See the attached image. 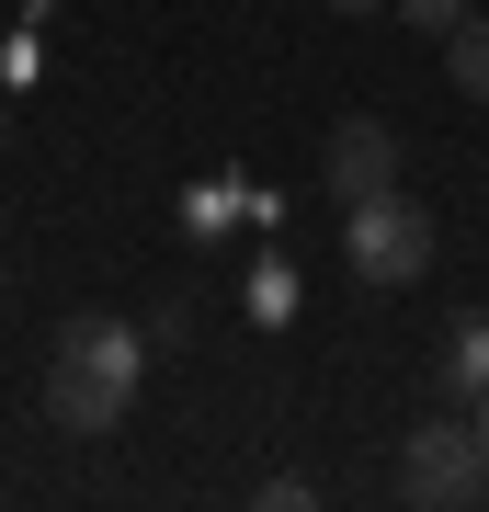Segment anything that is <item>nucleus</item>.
<instances>
[{
	"label": "nucleus",
	"instance_id": "7",
	"mask_svg": "<svg viewBox=\"0 0 489 512\" xmlns=\"http://www.w3.org/2000/svg\"><path fill=\"white\" fill-rule=\"evenodd\" d=\"M444 80H455L467 103H489V23H478V12H467V23L444 35Z\"/></svg>",
	"mask_w": 489,
	"mask_h": 512
},
{
	"label": "nucleus",
	"instance_id": "9",
	"mask_svg": "<svg viewBox=\"0 0 489 512\" xmlns=\"http://www.w3.org/2000/svg\"><path fill=\"white\" fill-rule=\"evenodd\" d=\"M319 12H342V23H364V12H387V0H319Z\"/></svg>",
	"mask_w": 489,
	"mask_h": 512
},
{
	"label": "nucleus",
	"instance_id": "3",
	"mask_svg": "<svg viewBox=\"0 0 489 512\" xmlns=\"http://www.w3.org/2000/svg\"><path fill=\"white\" fill-rule=\"evenodd\" d=\"M399 490H410L421 512H467V501H489V444H478L467 410H444V421H421V433H399Z\"/></svg>",
	"mask_w": 489,
	"mask_h": 512
},
{
	"label": "nucleus",
	"instance_id": "6",
	"mask_svg": "<svg viewBox=\"0 0 489 512\" xmlns=\"http://www.w3.org/2000/svg\"><path fill=\"white\" fill-rule=\"evenodd\" d=\"M239 308H251L262 330H285V319H296V262H285V251H262V262H251V285H239Z\"/></svg>",
	"mask_w": 489,
	"mask_h": 512
},
{
	"label": "nucleus",
	"instance_id": "2",
	"mask_svg": "<svg viewBox=\"0 0 489 512\" xmlns=\"http://www.w3.org/2000/svg\"><path fill=\"white\" fill-rule=\"evenodd\" d=\"M433 251H444V228H433V205L421 194H364V205H342V274L353 285H376V296H399V285H421L433 274Z\"/></svg>",
	"mask_w": 489,
	"mask_h": 512
},
{
	"label": "nucleus",
	"instance_id": "5",
	"mask_svg": "<svg viewBox=\"0 0 489 512\" xmlns=\"http://www.w3.org/2000/svg\"><path fill=\"white\" fill-rule=\"evenodd\" d=\"M444 387H455V410L489 387V308H467V319L444 330Z\"/></svg>",
	"mask_w": 489,
	"mask_h": 512
},
{
	"label": "nucleus",
	"instance_id": "10",
	"mask_svg": "<svg viewBox=\"0 0 489 512\" xmlns=\"http://www.w3.org/2000/svg\"><path fill=\"white\" fill-rule=\"evenodd\" d=\"M467 421H478V444H489V387H478V399H467Z\"/></svg>",
	"mask_w": 489,
	"mask_h": 512
},
{
	"label": "nucleus",
	"instance_id": "1",
	"mask_svg": "<svg viewBox=\"0 0 489 512\" xmlns=\"http://www.w3.org/2000/svg\"><path fill=\"white\" fill-rule=\"evenodd\" d=\"M137 376H148V330L137 319H69L57 353H46V421L80 433V444H103L137 410Z\"/></svg>",
	"mask_w": 489,
	"mask_h": 512
},
{
	"label": "nucleus",
	"instance_id": "8",
	"mask_svg": "<svg viewBox=\"0 0 489 512\" xmlns=\"http://www.w3.org/2000/svg\"><path fill=\"white\" fill-rule=\"evenodd\" d=\"M387 12L421 23V35H455V23H467V0H387Z\"/></svg>",
	"mask_w": 489,
	"mask_h": 512
},
{
	"label": "nucleus",
	"instance_id": "4",
	"mask_svg": "<svg viewBox=\"0 0 489 512\" xmlns=\"http://www.w3.org/2000/svg\"><path fill=\"white\" fill-rule=\"evenodd\" d=\"M319 183H330V205L387 194V183H399V126H387V114H342L330 148H319Z\"/></svg>",
	"mask_w": 489,
	"mask_h": 512
}]
</instances>
